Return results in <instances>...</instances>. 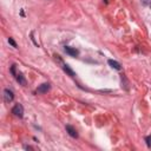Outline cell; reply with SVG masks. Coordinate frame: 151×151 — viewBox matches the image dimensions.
I'll return each instance as SVG.
<instances>
[{"label":"cell","mask_w":151,"mask_h":151,"mask_svg":"<svg viewBox=\"0 0 151 151\" xmlns=\"http://www.w3.org/2000/svg\"><path fill=\"white\" fill-rule=\"evenodd\" d=\"M12 113H13L15 117L21 118V117L24 116V107H22V105H21V104H15V105L13 106V109H12Z\"/></svg>","instance_id":"cell-1"},{"label":"cell","mask_w":151,"mask_h":151,"mask_svg":"<svg viewBox=\"0 0 151 151\" xmlns=\"http://www.w3.org/2000/svg\"><path fill=\"white\" fill-rule=\"evenodd\" d=\"M4 98H5V101L9 103V101H12V100H13V98H14V94H13V92H12L11 90L6 88V90L4 91Z\"/></svg>","instance_id":"cell-2"},{"label":"cell","mask_w":151,"mask_h":151,"mask_svg":"<svg viewBox=\"0 0 151 151\" xmlns=\"http://www.w3.org/2000/svg\"><path fill=\"white\" fill-rule=\"evenodd\" d=\"M50 87H51V86H50L48 83H44V84H41V85L37 88V92H38V93H46V92L50 90Z\"/></svg>","instance_id":"cell-3"},{"label":"cell","mask_w":151,"mask_h":151,"mask_svg":"<svg viewBox=\"0 0 151 151\" xmlns=\"http://www.w3.org/2000/svg\"><path fill=\"white\" fill-rule=\"evenodd\" d=\"M65 52H66L67 54H70L71 57H77V55L79 54L78 50H76V48H73V47H70V46H65Z\"/></svg>","instance_id":"cell-4"},{"label":"cell","mask_w":151,"mask_h":151,"mask_svg":"<svg viewBox=\"0 0 151 151\" xmlns=\"http://www.w3.org/2000/svg\"><path fill=\"white\" fill-rule=\"evenodd\" d=\"M66 131L68 132V134H70L71 137H73V138H77V137H78L77 130H76L73 126H71V125H66Z\"/></svg>","instance_id":"cell-5"},{"label":"cell","mask_w":151,"mask_h":151,"mask_svg":"<svg viewBox=\"0 0 151 151\" xmlns=\"http://www.w3.org/2000/svg\"><path fill=\"white\" fill-rule=\"evenodd\" d=\"M109 65L112 67V68H114V70H117V71H120L122 70V66H120V64L118 63V61H116V60H112V59H110L109 61Z\"/></svg>","instance_id":"cell-6"},{"label":"cell","mask_w":151,"mask_h":151,"mask_svg":"<svg viewBox=\"0 0 151 151\" xmlns=\"http://www.w3.org/2000/svg\"><path fill=\"white\" fill-rule=\"evenodd\" d=\"M15 78H17V80H18L19 84L26 85V79H25V77H24L22 73H17V74H15Z\"/></svg>","instance_id":"cell-7"},{"label":"cell","mask_w":151,"mask_h":151,"mask_svg":"<svg viewBox=\"0 0 151 151\" xmlns=\"http://www.w3.org/2000/svg\"><path fill=\"white\" fill-rule=\"evenodd\" d=\"M64 71H65L68 76H71V77H74V76H76V73L70 68V66H68V65H64Z\"/></svg>","instance_id":"cell-8"},{"label":"cell","mask_w":151,"mask_h":151,"mask_svg":"<svg viewBox=\"0 0 151 151\" xmlns=\"http://www.w3.org/2000/svg\"><path fill=\"white\" fill-rule=\"evenodd\" d=\"M145 140H146V145L150 147V146H151V136L146 137V138H145Z\"/></svg>","instance_id":"cell-9"},{"label":"cell","mask_w":151,"mask_h":151,"mask_svg":"<svg viewBox=\"0 0 151 151\" xmlns=\"http://www.w3.org/2000/svg\"><path fill=\"white\" fill-rule=\"evenodd\" d=\"M142 1V4L144 5V6H149V5H151V0H140Z\"/></svg>","instance_id":"cell-10"},{"label":"cell","mask_w":151,"mask_h":151,"mask_svg":"<svg viewBox=\"0 0 151 151\" xmlns=\"http://www.w3.org/2000/svg\"><path fill=\"white\" fill-rule=\"evenodd\" d=\"M8 42H9V44H11L13 47H17V44H15V41H14L12 38H8Z\"/></svg>","instance_id":"cell-11"}]
</instances>
